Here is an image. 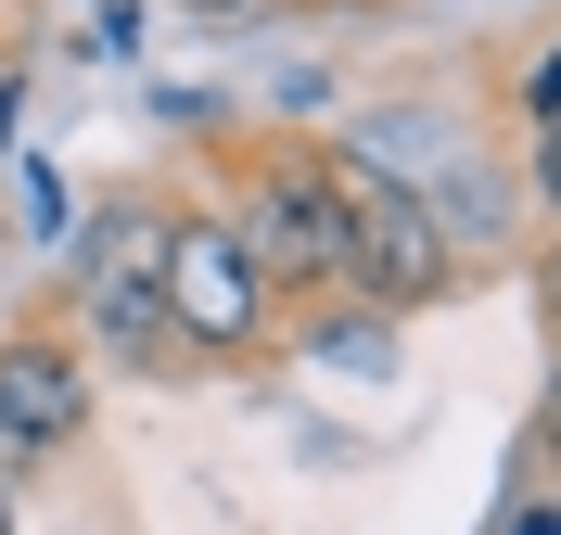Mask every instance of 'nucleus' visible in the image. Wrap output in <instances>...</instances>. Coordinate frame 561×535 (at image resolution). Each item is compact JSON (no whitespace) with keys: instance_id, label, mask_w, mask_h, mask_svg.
<instances>
[{"instance_id":"f257e3e1","label":"nucleus","mask_w":561,"mask_h":535,"mask_svg":"<svg viewBox=\"0 0 561 535\" xmlns=\"http://www.w3.org/2000/svg\"><path fill=\"white\" fill-rule=\"evenodd\" d=\"M205 191H217V217L255 243V268H268L280 306L345 293V268H357V166H345V141H294V128L217 141Z\"/></svg>"},{"instance_id":"f03ea898","label":"nucleus","mask_w":561,"mask_h":535,"mask_svg":"<svg viewBox=\"0 0 561 535\" xmlns=\"http://www.w3.org/2000/svg\"><path fill=\"white\" fill-rule=\"evenodd\" d=\"M153 293L179 306V332H192V357H205V383H217V370H268V357H280V293H268V268H255V243L217 217V191H167Z\"/></svg>"},{"instance_id":"7ed1b4c3","label":"nucleus","mask_w":561,"mask_h":535,"mask_svg":"<svg viewBox=\"0 0 561 535\" xmlns=\"http://www.w3.org/2000/svg\"><path fill=\"white\" fill-rule=\"evenodd\" d=\"M90 395H103V370L77 345L65 293L26 306V319L0 332V485H38L51 460H77L90 446Z\"/></svg>"},{"instance_id":"20e7f679","label":"nucleus","mask_w":561,"mask_h":535,"mask_svg":"<svg viewBox=\"0 0 561 535\" xmlns=\"http://www.w3.org/2000/svg\"><path fill=\"white\" fill-rule=\"evenodd\" d=\"M345 166H357V153H345ZM345 293H370L383 319H434V306H459V293H485V281H472V255L434 230L421 191H396V178L357 166V268H345Z\"/></svg>"},{"instance_id":"39448f33","label":"nucleus","mask_w":561,"mask_h":535,"mask_svg":"<svg viewBox=\"0 0 561 535\" xmlns=\"http://www.w3.org/2000/svg\"><path fill=\"white\" fill-rule=\"evenodd\" d=\"M65 319H77V345H90V370H115V383H205V357H192L179 306L153 293V268H90V281H65Z\"/></svg>"},{"instance_id":"423d86ee","label":"nucleus","mask_w":561,"mask_h":535,"mask_svg":"<svg viewBox=\"0 0 561 535\" xmlns=\"http://www.w3.org/2000/svg\"><path fill=\"white\" fill-rule=\"evenodd\" d=\"M396 332H409V319H383L370 293H319V306H280V357H345V370H383V357H396Z\"/></svg>"},{"instance_id":"0eeeda50","label":"nucleus","mask_w":561,"mask_h":535,"mask_svg":"<svg viewBox=\"0 0 561 535\" xmlns=\"http://www.w3.org/2000/svg\"><path fill=\"white\" fill-rule=\"evenodd\" d=\"M153 243H167V191H153V178H115L103 205L77 217V268L65 281H90V268H153Z\"/></svg>"},{"instance_id":"6e6552de","label":"nucleus","mask_w":561,"mask_h":535,"mask_svg":"<svg viewBox=\"0 0 561 535\" xmlns=\"http://www.w3.org/2000/svg\"><path fill=\"white\" fill-rule=\"evenodd\" d=\"M511 485H549V498H561V345H549V370H536V395H524V433H511Z\"/></svg>"},{"instance_id":"1a4fd4ad","label":"nucleus","mask_w":561,"mask_h":535,"mask_svg":"<svg viewBox=\"0 0 561 535\" xmlns=\"http://www.w3.org/2000/svg\"><path fill=\"white\" fill-rule=\"evenodd\" d=\"M524 205L561 217V115H536V128H524Z\"/></svg>"},{"instance_id":"9d476101","label":"nucleus","mask_w":561,"mask_h":535,"mask_svg":"<svg viewBox=\"0 0 561 535\" xmlns=\"http://www.w3.org/2000/svg\"><path fill=\"white\" fill-rule=\"evenodd\" d=\"M524 306H536V332L561 345V217H549V243L524 255Z\"/></svg>"},{"instance_id":"9b49d317","label":"nucleus","mask_w":561,"mask_h":535,"mask_svg":"<svg viewBox=\"0 0 561 535\" xmlns=\"http://www.w3.org/2000/svg\"><path fill=\"white\" fill-rule=\"evenodd\" d=\"M485 535H561V498L549 485H497V523Z\"/></svg>"},{"instance_id":"f8f14e48","label":"nucleus","mask_w":561,"mask_h":535,"mask_svg":"<svg viewBox=\"0 0 561 535\" xmlns=\"http://www.w3.org/2000/svg\"><path fill=\"white\" fill-rule=\"evenodd\" d=\"M90 51H103V65H128V51H140V13H128V0H103V13H90Z\"/></svg>"},{"instance_id":"ddd939ff","label":"nucleus","mask_w":561,"mask_h":535,"mask_svg":"<svg viewBox=\"0 0 561 535\" xmlns=\"http://www.w3.org/2000/svg\"><path fill=\"white\" fill-rule=\"evenodd\" d=\"M13 128H26V65H0V153H13Z\"/></svg>"},{"instance_id":"4468645a","label":"nucleus","mask_w":561,"mask_h":535,"mask_svg":"<svg viewBox=\"0 0 561 535\" xmlns=\"http://www.w3.org/2000/svg\"><path fill=\"white\" fill-rule=\"evenodd\" d=\"M294 13H396V0H294Z\"/></svg>"},{"instance_id":"2eb2a0df","label":"nucleus","mask_w":561,"mask_h":535,"mask_svg":"<svg viewBox=\"0 0 561 535\" xmlns=\"http://www.w3.org/2000/svg\"><path fill=\"white\" fill-rule=\"evenodd\" d=\"M192 13H268V0H192Z\"/></svg>"},{"instance_id":"dca6fc26","label":"nucleus","mask_w":561,"mask_h":535,"mask_svg":"<svg viewBox=\"0 0 561 535\" xmlns=\"http://www.w3.org/2000/svg\"><path fill=\"white\" fill-rule=\"evenodd\" d=\"M0 255H13V217H0Z\"/></svg>"}]
</instances>
